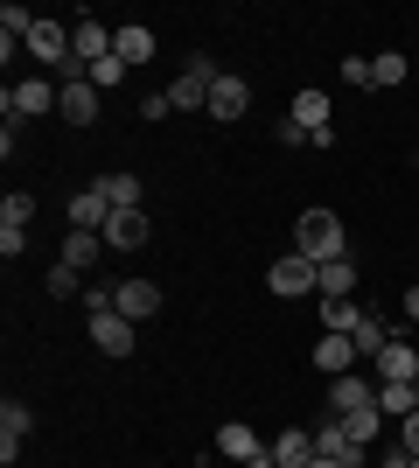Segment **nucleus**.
<instances>
[{
  "label": "nucleus",
  "mask_w": 419,
  "mask_h": 468,
  "mask_svg": "<svg viewBox=\"0 0 419 468\" xmlns=\"http://www.w3.org/2000/svg\"><path fill=\"white\" fill-rule=\"evenodd\" d=\"M294 252L300 259H315V266H329V259H342L350 252V231H342V217L336 210H300V224H294Z\"/></svg>",
  "instance_id": "obj_1"
},
{
  "label": "nucleus",
  "mask_w": 419,
  "mask_h": 468,
  "mask_svg": "<svg viewBox=\"0 0 419 468\" xmlns=\"http://www.w3.org/2000/svg\"><path fill=\"white\" fill-rule=\"evenodd\" d=\"M224 70L210 57H189L182 63V78L168 84V105H175V112H210V84H217Z\"/></svg>",
  "instance_id": "obj_2"
},
{
  "label": "nucleus",
  "mask_w": 419,
  "mask_h": 468,
  "mask_svg": "<svg viewBox=\"0 0 419 468\" xmlns=\"http://www.w3.org/2000/svg\"><path fill=\"white\" fill-rule=\"evenodd\" d=\"M57 105H63V84H49V78H15L7 84V126L42 119V112H57Z\"/></svg>",
  "instance_id": "obj_3"
},
{
  "label": "nucleus",
  "mask_w": 419,
  "mask_h": 468,
  "mask_svg": "<svg viewBox=\"0 0 419 468\" xmlns=\"http://www.w3.org/2000/svg\"><path fill=\"white\" fill-rule=\"evenodd\" d=\"M329 412H336V420H350V412H378V378H371V371L329 378Z\"/></svg>",
  "instance_id": "obj_4"
},
{
  "label": "nucleus",
  "mask_w": 419,
  "mask_h": 468,
  "mask_svg": "<svg viewBox=\"0 0 419 468\" xmlns=\"http://www.w3.org/2000/svg\"><path fill=\"white\" fill-rule=\"evenodd\" d=\"M371 378H378V385H419V343L413 335H392V343L371 356Z\"/></svg>",
  "instance_id": "obj_5"
},
{
  "label": "nucleus",
  "mask_w": 419,
  "mask_h": 468,
  "mask_svg": "<svg viewBox=\"0 0 419 468\" xmlns=\"http://www.w3.org/2000/svg\"><path fill=\"white\" fill-rule=\"evenodd\" d=\"M329 112H336V98L329 91H294V112H287V126H300L308 133V147H329Z\"/></svg>",
  "instance_id": "obj_6"
},
{
  "label": "nucleus",
  "mask_w": 419,
  "mask_h": 468,
  "mask_svg": "<svg viewBox=\"0 0 419 468\" xmlns=\"http://www.w3.org/2000/svg\"><path fill=\"white\" fill-rule=\"evenodd\" d=\"M266 287H273L279 301H294V293H321V266H315V259H300V252H287V259H273Z\"/></svg>",
  "instance_id": "obj_7"
},
{
  "label": "nucleus",
  "mask_w": 419,
  "mask_h": 468,
  "mask_svg": "<svg viewBox=\"0 0 419 468\" xmlns=\"http://www.w3.org/2000/svg\"><path fill=\"white\" fill-rule=\"evenodd\" d=\"M21 49H28L36 63H49V70H70V63H78V57H70V28H63V21H36Z\"/></svg>",
  "instance_id": "obj_8"
},
{
  "label": "nucleus",
  "mask_w": 419,
  "mask_h": 468,
  "mask_svg": "<svg viewBox=\"0 0 419 468\" xmlns=\"http://www.w3.org/2000/svg\"><path fill=\"white\" fill-rule=\"evenodd\" d=\"M133 329H140V322H126L120 308L91 314V350H99V356H133Z\"/></svg>",
  "instance_id": "obj_9"
},
{
  "label": "nucleus",
  "mask_w": 419,
  "mask_h": 468,
  "mask_svg": "<svg viewBox=\"0 0 419 468\" xmlns=\"http://www.w3.org/2000/svg\"><path fill=\"white\" fill-rule=\"evenodd\" d=\"M315 454H329V462H342V468H363V441L350 427H342V420H329V427H315Z\"/></svg>",
  "instance_id": "obj_10"
},
{
  "label": "nucleus",
  "mask_w": 419,
  "mask_h": 468,
  "mask_svg": "<svg viewBox=\"0 0 419 468\" xmlns=\"http://www.w3.org/2000/svg\"><path fill=\"white\" fill-rule=\"evenodd\" d=\"M154 28H147V21H120V28H112V57L126 63V70H133V63H154Z\"/></svg>",
  "instance_id": "obj_11"
},
{
  "label": "nucleus",
  "mask_w": 419,
  "mask_h": 468,
  "mask_svg": "<svg viewBox=\"0 0 419 468\" xmlns=\"http://www.w3.org/2000/svg\"><path fill=\"white\" fill-rule=\"evenodd\" d=\"M245 112H252V84H245V78H217V84H210V119L238 126Z\"/></svg>",
  "instance_id": "obj_12"
},
{
  "label": "nucleus",
  "mask_w": 419,
  "mask_h": 468,
  "mask_svg": "<svg viewBox=\"0 0 419 468\" xmlns=\"http://www.w3.org/2000/svg\"><path fill=\"white\" fill-rule=\"evenodd\" d=\"M112 308H120L126 322H147V314H161V287L154 280H120V287H112Z\"/></svg>",
  "instance_id": "obj_13"
},
{
  "label": "nucleus",
  "mask_w": 419,
  "mask_h": 468,
  "mask_svg": "<svg viewBox=\"0 0 419 468\" xmlns=\"http://www.w3.org/2000/svg\"><path fill=\"white\" fill-rule=\"evenodd\" d=\"M28 427H36V412L21 406V399H7V406H0V468H15V454H21V441H28Z\"/></svg>",
  "instance_id": "obj_14"
},
{
  "label": "nucleus",
  "mask_w": 419,
  "mask_h": 468,
  "mask_svg": "<svg viewBox=\"0 0 419 468\" xmlns=\"http://www.w3.org/2000/svg\"><path fill=\"white\" fill-rule=\"evenodd\" d=\"M70 57H78L84 78H91V63L112 57V28H105V21H78V28H70Z\"/></svg>",
  "instance_id": "obj_15"
},
{
  "label": "nucleus",
  "mask_w": 419,
  "mask_h": 468,
  "mask_svg": "<svg viewBox=\"0 0 419 468\" xmlns=\"http://www.w3.org/2000/svg\"><path fill=\"white\" fill-rule=\"evenodd\" d=\"M105 245H120V252H140L147 238H154V224H147V210H112V224H105Z\"/></svg>",
  "instance_id": "obj_16"
},
{
  "label": "nucleus",
  "mask_w": 419,
  "mask_h": 468,
  "mask_svg": "<svg viewBox=\"0 0 419 468\" xmlns=\"http://www.w3.org/2000/svg\"><path fill=\"white\" fill-rule=\"evenodd\" d=\"M57 112L70 119V126H91V119H99V84L91 78H63V105Z\"/></svg>",
  "instance_id": "obj_17"
},
{
  "label": "nucleus",
  "mask_w": 419,
  "mask_h": 468,
  "mask_svg": "<svg viewBox=\"0 0 419 468\" xmlns=\"http://www.w3.org/2000/svg\"><path fill=\"white\" fill-rule=\"evenodd\" d=\"M266 454H273L279 468H308V462H315V433H308V427H287V433L266 441Z\"/></svg>",
  "instance_id": "obj_18"
},
{
  "label": "nucleus",
  "mask_w": 419,
  "mask_h": 468,
  "mask_svg": "<svg viewBox=\"0 0 419 468\" xmlns=\"http://www.w3.org/2000/svg\"><path fill=\"white\" fill-rule=\"evenodd\" d=\"M105 224H112L105 189H78V196H70V231H105Z\"/></svg>",
  "instance_id": "obj_19"
},
{
  "label": "nucleus",
  "mask_w": 419,
  "mask_h": 468,
  "mask_svg": "<svg viewBox=\"0 0 419 468\" xmlns=\"http://www.w3.org/2000/svg\"><path fill=\"white\" fill-rule=\"evenodd\" d=\"M217 454H231V462H252V454H266V441H259V427H245V420H231V427H217Z\"/></svg>",
  "instance_id": "obj_20"
},
{
  "label": "nucleus",
  "mask_w": 419,
  "mask_h": 468,
  "mask_svg": "<svg viewBox=\"0 0 419 468\" xmlns=\"http://www.w3.org/2000/svg\"><path fill=\"white\" fill-rule=\"evenodd\" d=\"M315 301H321V335H350L363 322V308L350 301V293H315Z\"/></svg>",
  "instance_id": "obj_21"
},
{
  "label": "nucleus",
  "mask_w": 419,
  "mask_h": 468,
  "mask_svg": "<svg viewBox=\"0 0 419 468\" xmlns=\"http://www.w3.org/2000/svg\"><path fill=\"white\" fill-rule=\"evenodd\" d=\"M315 364H321L329 378L357 371V343H350V335H321V343H315Z\"/></svg>",
  "instance_id": "obj_22"
},
{
  "label": "nucleus",
  "mask_w": 419,
  "mask_h": 468,
  "mask_svg": "<svg viewBox=\"0 0 419 468\" xmlns=\"http://www.w3.org/2000/svg\"><path fill=\"white\" fill-rule=\"evenodd\" d=\"M392 335H399V329H392L384 314H371V308H363V322H357V329H350V343H357V356H378L384 343H392Z\"/></svg>",
  "instance_id": "obj_23"
},
{
  "label": "nucleus",
  "mask_w": 419,
  "mask_h": 468,
  "mask_svg": "<svg viewBox=\"0 0 419 468\" xmlns=\"http://www.w3.org/2000/svg\"><path fill=\"white\" fill-rule=\"evenodd\" d=\"M28 224H36V196L7 189V196H0V231H28Z\"/></svg>",
  "instance_id": "obj_24"
},
{
  "label": "nucleus",
  "mask_w": 419,
  "mask_h": 468,
  "mask_svg": "<svg viewBox=\"0 0 419 468\" xmlns=\"http://www.w3.org/2000/svg\"><path fill=\"white\" fill-rule=\"evenodd\" d=\"M99 252H105V238H99V231H63V266H78V273H84Z\"/></svg>",
  "instance_id": "obj_25"
},
{
  "label": "nucleus",
  "mask_w": 419,
  "mask_h": 468,
  "mask_svg": "<svg viewBox=\"0 0 419 468\" xmlns=\"http://www.w3.org/2000/svg\"><path fill=\"white\" fill-rule=\"evenodd\" d=\"M91 189H105V203H112V210H140V176H99Z\"/></svg>",
  "instance_id": "obj_26"
},
{
  "label": "nucleus",
  "mask_w": 419,
  "mask_h": 468,
  "mask_svg": "<svg viewBox=\"0 0 419 468\" xmlns=\"http://www.w3.org/2000/svg\"><path fill=\"white\" fill-rule=\"evenodd\" d=\"M413 391H419V385H378V412H392V420H413V412H419Z\"/></svg>",
  "instance_id": "obj_27"
},
{
  "label": "nucleus",
  "mask_w": 419,
  "mask_h": 468,
  "mask_svg": "<svg viewBox=\"0 0 419 468\" xmlns=\"http://www.w3.org/2000/svg\"><path fill=\"white\" fill-rule=\"evenodd\" d=\"M321 293H357V259H350V252L321 266Z\"/></svg>",
  "instance_id": "obj_28"
},
{
  "label": "nucleus",
  "mask_w": 419,
  "mask_h": 468,
  "mask_svg": "<svg viewBox=\"0 0 419 468\" xmlns=\"http://www.w3.org/2000/svg\"><path fill=\"white\" fill-rule=\"evenodd\" d=\"M84 287V273H78V266H63V259H57V266H49V293H57V301H70V293H78Z\"/></svg>",
  "instance_id": "obj_29"
},
{
  "label": "nucleus",
  "mask_w": 419,
  "mask_h": 468,
  "mask_svg": "<svg viewBox=\"0 0 419 468\" xmlns=\"http://www.w3.org/2000/svg\"><path fill=\"white\" fill-rule=\"evenodd\" d=\"M371 84H405V57H371Z\"/></svg>",
  "instance_id": "obj_30"
},
{
  "label": "nucleus",
  "mask_w": 419,
  "mask_h": 468,
  "mask_svg": "<svg viewBox=\"0 0 419 468\" xmlns=\"http://www.w3.org/2000/svg\"><path fill=\"white\" fill-rule=\"evenodd\" d=\"M91 84H99V91H112V84H126V63H120V57L91 63Z\"/></svg>",
  "instance_id": "obj_31"
},
{
  "label": "nucleus",
  "mask_w": 419,
  "mask_h": 468,
  "mask_svg": "<svg viewBox=\"0 0 419 468\" xmlns=\"http://www.w3.org/2000/svg\"><path fill=\"white\" fill-rule=\"evenodd\" d=\"M378 420H384V412H350L342 427H350V433H357V441H363V448H371V441H378Z\"/></svg>",
  "instance_id": "obj_32"
},
{
  "label": "nucleus",
  "mask_w": 419,
  "mask_h": 468,
  "mask_svg": "<svg viewBox=\"0 0 419 468\" xmlns=\"http://www.w3.org/2000/svg\"><path fill=\"white\" fill-rule=\"evenodd\" d=\"M168 112H175V105H168V91H147V98H140V119H147V126H154V119H168Z\"/></svg>",
  "instance_id": "obj_33"
},
{
  "label": "nucleus",
  "mask_w": 419,
  "mask_h": 468,
  "mask_svg": "<svg viewBox=\"0 0 419 468\" xmlns=\"http://www.w3.org/2000/svg\"><path fill=\"white\" fill-rule=\"evenodd\" d=\"M342 78H350V84H371V57H342Z\"/></svg>",
  "instance_id": "obj_34"
},
{
  "label": "nucleus",
  "mask_w": 419,
  "mask_h": 468,
  "mask_svg": "<svg viewBox=\"0 0 419 468\" xmlns=\"http://www.w3.org/2000/svg\"><path fill=\"white\" fill-rule=\"evenodd\" d=\"M28 252V231H0V259H21Z\"/></svg>",
  "instance_id": "obj_35"
},
{
  "label": "nucleus",
  "mask_w": 419,
  "mask_h": 468,
  "mask_svg": "<svg viewBox=\"0 0 419 468\" xmlns=\"http://www.w3.org/2000/svg\"><path fill=\"white\" fill-rule=\"evenodd\" d=\"M399 448H405V454H419V412H413V420L399 427Z\"/></svg>",
  "instance_id": "obj_36"
},
{
  "label": "nucleus",
  "mask_w": 419,
  "mask_h": 468,
  "mask_svg": "<svg viewBox=\"0 0 419 468\" xmlns=\"http://www.w3.org/2000/svg\"><path fill=\"white\" fill-rule=\"evenodd\" d=\"M405 322H419V287H413V293H405Z\"/></svg>",
  "instance_id": "obj_37"
},
{
  "label": "nucleus",
  "mask_w": 419,
  "mask_h": 468,
  "mask_svg": "<svg viewBox=\"0 0 419 468\" xmlns=\"http://www.w3.org/2000/svg\"><path fill=\"white\" fill-rule=\"evenodd\" d=\"M384 468H405V448H392V454H384Z\"/></svg>",
  "instance_id": "obj_38"
},
{
  "label": "nucleus",
  "mask_w": 419,
  "mask_h": 468,
  "mask_svg": "<svg viewBox=\"0 0 419 468\" xmlns=\"http://www.w3.org/2000/svg\"><path fill=\"white\" fill-rule=\"evenodd\" d=\"M245 468H279V462H273V454H252V462H245Z\"/></svg>",
  "instance_id": "obj_39"
},
{
  "label": "nucleus",
  "mask_w": 419,
  "mask_h": 468,
  "mask_svg": "<svg viewBox=\"0 0 419 468\" xmlns=\"http://www.w3.org/2000/svg\"><path fill=\"white\" fill-rule=\"evenodd\" d=\"M308 468H342V462H329V454H315V462H308Z\"/></svg>",
  "instance_id": "obj_40"
}]
</instances>
